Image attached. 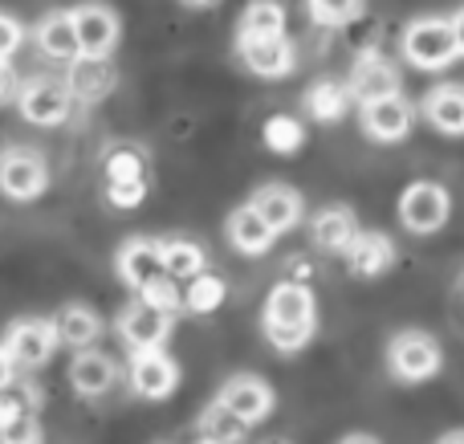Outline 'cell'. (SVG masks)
<instances>
[{"label":"cell","instance_id":"40","mask_svg":"<svg viewBox=\"0 0 464 444\" xmlns=\"http://www.w3.org/2000/svg\"><path fill=\"white\" fill-rule=\"evenodd\" d=\"M338 444H383L379 437H371V432H351V437H343Z\"/></svg>","mask_w":464,"mask_h":444},{"label":"cell","instance_id":"31","mask_svg":"<svg viewBox=\"0 0 464 444\" xmlns=\"http://www.w3.org/2000/svg\"><path fill=\"white\" fill-rule=\"evenodd\" d=\"M362 5L367 0H310V16H314V24L338 29V24H351L362 13Z\"/></svg>","mask_w":464,"mask_h":444},{"label":"cell","instance_id":"44","mask_svg":"<svg viewBox=\"0 0 464 444\" xmlns=\"http://www.w3.org/2000/svg\"><path fill=\"white\" fill-rule=\"evenodd\" d=\"M196 444H220V440H208V437H200V440H196Z\"/></svg>","mask_w":464,"mask_h":444},{"label":"cell","instance_id":"45","mask_svg":"<svg viewBox=\"0 0 464 444\" xmlns=\"http://www.w3.org/2000/svg\"><path fill=\"white\" fill-rule=\"evenodd\" d=\"M265 444H285V440H265Z\"/></svg>","mask_w":464,"mask_h":444},{"label":"cell","instance_id":"41","mask_svg":"<svg viewBox=\"0 0 464 444\" xmlns=\"http://www.w3.org/2000/svg\"><path fill=\"white\" fill-rule=\"evenodd\" d=\"M452 29H457V45H460V57H464V8L452 13Z\"/></svg>","mask_w":464,"mask_h":444},{"label":"cell","instance_id":"10","mask_svg":"<svg viewBox=\"0 0 464 444\" xmlns=\"http://www.w3.org/2000/svg\"><path fill=\"white\" fill-rule=\"evenodd\" d=\"M171 334V314L151 302H130L127 310L119 314V339L127 343L130 351H151V347H163Z\"/></svg>","mask_w":464,"mask_h":444},{"label":"cell","instance_id":"26","mask_svg":"<svg viewBox=\"0 0 464 444\" xmlns=\"http://www.w3.org/2000/svg\"><path fill=\"white\" fill-rule=\"evenodd\" d=\"M160 253H163V269L176 282H192L196 274H204V249L196 241L171 236V241H160Z\"/></svg>","mask_w":464,"mask_h":444},{"label":"cell","instance_id":"9","mask_svg":"<svg viewBox=\"0 0 464 444\" xmlns=\"http://www.w3.org/2000/svg\"><path fill=\"white\" fill-rule=\"evenodd\" d=\"M362 106V130L375 143H400V139L411 135V122H416V111L403 94H387L375 98V102H359Z\"/></svg>","mask_w":464,"mask_h":444},{"label":"cell","instance_id":"36","mask_svg":"<svg viewBox=\"0 0 464 444\" xmlns=\"http://www.w3.org/2000/svg\"><path fill=\"white\" fill-rule=\"evenodd\" d=\"M21 45H24V24L16 16L0 13V62H8Z\"/></svg>","mask_w":464,"mask_h":444},{"label":"cell","instance_id":"4","mask_svg":"<svg viewBox=\"0 0 464 444\" xmlns=\"http://www.w3.org/2000/svg\"><path fill=\"white\" fill-rule=\"evenodd\" d=\"M452 217V196L444 184H436V179H416V184L403 188L400 196V220L408 233L416 236H432L440 233L444 225H449Z\"/></svg>","mask_w":464,"mask_h":444},{"label":"cell","instance_id":"21","mask_svg":"<svg viewBox=\"0 0 464 444\" xmlns=\"http://www.w3.org/2000/svg\"><path fill=\"white\" fill-rule=\"evenodd\" d=\"M65 82H70L73 98H82V102H102L119 78H114L111 57H86L82 53L78 62H70V78Z\"/></svg>","mask_w":464,"mask_h":444},{"label":"cell","instance_id":"29","mask_svg":"<svg viewBox=\"0 0 464 444\" xmlns=\"http://www.w3.org/2000/svg\"><path fill=\"white\" fill-rule=\"evenodd\" d=\"M225 302V282L217 274H196L184 290V310L192 314H212V310Z\"/></svg>","mask_w":464,"mask_h":444},{"label":"cell","instance_id":"3","mask_svg":"<svg viewBox=\"0 0 464 444\" xmlns=\"http://www.w3.org/2000/svg\"><path fill=\"white\" fill-rule=\"evenodd\" d=\"M444 367L440 343L428 331H400L387 343V372L400 383H428Z\"/></svg>","mask_w":464,"mask_h":444},{"label":"cell","instance_id":"23","mask_svg":"<svg viewBox=\"0 0 464 444\" xmlns=\"http://www.w3.org/2000/svg\"><path fill=\"white\" fill-rule=\"evenodd\" d=\"M273 236H277V233L265 225L261 212H256L253 204H245V208H237L228 217V241H232V249L248 253V257H261V253H269Z\"/></svg>","mask_w":464,"mask_h":444},{"label":"cell","instance_id":"30","mask_svg":"<svg viewBox=\"0 0 464 444\" xmlns=\"http://www.w3.org/2000/svg\"><path fill=\"white\" fill-rule=\"evenodd\" d=\"M302 139H305L302 122L289 119V114H273V119L265 122V143H269V151H277V155L297 151V147H302Z\"/></svg>","mask_w":464,"mask_h":444},{"label":"cell","instance_id":"43","mask_svg":"<svg viewBox=\"0 0 464 444\" xmlns=\"http://www.w3.org/2000/svg\"><path fill=\"white\" fill-rule=\"evenodd\" d=\"M184 5H196V8H204V5H217V0H184Z\"/></svg>","mask_w":464,"mask_h":444},{"label":"cell","instance_id":"22","mask_svg":"<svg viewBox=\"0 0 464 444\" xmlns=\"http://www.w3.org/2000/svg\"><path fill=\"white\" fill-rule=\"evenodd\" d=\"M310 233H314V245H318V249L346 253L351 241L359 236V220H354V212L346 208V204H330V208H322L318 217H314Z\"/></svg>","mask_w":464,"mask_h":444},{"label":"cell","instance_id":"17","mask_svg":"<svg viewBox=\"0 0 464 444\" xmlns=\"http://www.w3.org/2000/svg\"><path fill=\"white\" fill-rule=\"evenodd\" d=\"M33 41H37V49L49 57V62H78L82 57V45H78V29H73V13H45L37 21V29H33Z\"/></svg>","mask_w":464,"mask_h":444},{"label":"cell","instance_id":"18","mask_svg":"<svg viewBox=\"0 0 464 444\" xmlns=\"http://www.w3.org/2000/svg\"><path fill=\"white\" fill-rule=\"evenodd\" d=\"M354 277H383L395 265V241L387 233H362L351 241V249L343 253Z\"/></svg>","mask_w":464,"mask_h":444},{"label":"cell","instance_id":"6","mask_svg":"<svg viewBox=\"0 0 464 444\" xmlns=\"http://www.w3.org/2000/svg\"><path fill=\"white\" fill-rule=\"evenodd\" d=\"M49 188V163L33 147H5L0 151V192L8 200H37Z\"/></svg>","mask_w":464,"mask_h":444},{"label":"cell","instance_id":"38","mask_svg":"<svg viewBox=\"0 0 464 444\" xmlns=\"http://www.w3.org/2000/svg\"><path fill=\"white\" fill-rule=\"evenodd\" d=\"M13 380H16V363H13V355L5 351V343H0V388H8Z\"/></svg>","mask_w":464,"mask_h":444},{"label":"cell","instance_id":"14","mask_svg":"<svg viewBox=\"0 0 464 444\" xmlns=\"http://www.w3.org/2000/svg\"><path fill=\"white\" fill-rule=\"evenodd\" d=\"M217 400L248 424H261L265 416L273 412V388L265 380H256V375H232L225 388H220Z\"/></svg>","mask_w":464,"mask_h":444},{"label":"cell","instance_id":"42","mask_svg":"<svg viewBox=\"0 0 464 444\" xmlns=\"http://www.w3.org/2000/svg\"><path fill=\"white\" fill-rule=\"evenodd\" d=\"M436 444H464V429H457V432H444V437L436 440Z\"/></svg>","mask_w":464,"mask_h":444},{"label":"cell","instance_id":"39","mask_svg":"<svg viewBox=\"0 0 464 444\" xmlns=\"http://www.w3.org/2000/svg\"><path fill=\"white\" fill-rule=\"evenodd\" d=\"M13 90H16L13 65H8V62H0V102H8V98H13Z\"/></svg>","mask_w":464,"mask_h":444},{"label":"cell","instance_id":"20","mask_svg":"<svg viewBox=\"0 0 464 444\" xmlns=\"http://www.w3.org/2000/svg\"><path fill=\"white\" fill-rule=\"evenodd\" d=\"M248 204L261 212V220L273 228V233H289V228L302 220V196H297L289 184H265V188H256Z\"/></svg>","mask_w":464,"mask_h":444},{"label":"cell","instance_id":"24","mask_svg":"<svg viewBox=\"0 0 464 444\" xmlns=\"http://www.w3.org/2000/svg\"><path fill=\"white\" fill-rule=\"evenodd\" d=\"M351 86L334 78H318L310 90H305V111L318 122H338L346 111H351Z\"/></svg>","mask_w":464,"mask_h":444},{"label":"cell","instance_id":"15","mask_svg":"<svg viewBox=\"0 0 464 444\" xmlns=\"http://www.w3.org/2000/svg\"><path fill=\"white\" fill-rule=\"evenodd\" d=\"M163 253H160V241H147V236H135L119 249V277L130 285L135 294H143L155 277H163Z\"/></svg>","mask_w":464,"mask_h":444},{"label":"cell","instance_id":"19","mask_svg":"<svg viewBox=\"0 0 464 444\" xmlns=\"http://www.w3.org/2000/svg\"><path fill=\"white\" fill-rule=\"evenodd\" d=\"M424 119L432 122L440 135H464V86L460 82H440L424 94L420 102Z\"/></svg>","mask_w":464,"mask_h":444},{"label":"cell","instance_id":"37","mask_svg":"<svg viewBox=\"0 0 464 444\" xmlns=\"http://www.w3.org/2000/svg\"><path fill=\"white\" fill-rule=\"evenodd\" d=\"M21 412H33L29 408V391H21V388H0V424L5 420H13V416H21Z\"/></svg>","mask_w":464,"mask_h":444},{"label":"cell","instance_id":"7","mask_svg":"<svg viewBox=\"0 0 464 444\" xmlns=\"http://www.w3.org/2000/svg\"><path fill=\"white\" fill-rule=\"evenodd\" d=\"M57 326L45 318H21V323L8 326L5 334V351L13 355L16 367H45L49 355L57 351Z\"/></svg>","mask_w":464,"mask_h":444},{"label":"cell","instance_id":"34","mask_svg":"<svg viewBox=\"0 0 464 444\" xmlns=\"http://www.w3.org/2000/svg\"><path fill=\"white\" fill-rule=\"evenodd\" d=\"M0 444H41V424L33 412H21L0 424Z\"/></svg>","mask_w":464,"mask_h":444},{"label":"cell","instance_id":"13","mask_svg":"<svg viewBox=\"0 0 464 444\" xmlns=\"http://www.w3.org/2000/svg\"><path fill=\"white\" fill-rule=\"evenodd\" d=\"M73 29H78V45L86 57H111V49L119 45V16L106 5H78Z\"/></svg>","mask_w":464,"mask_h":444},{"label":"cell","instance_id":"32","mask_svg":"<svg viewBox=\"0 0 464 444\" xmlns=\"http://www.w3.org/2000/svg\"><path fill=\"white\" fill-rule=\"evenodd\" d=\"M102 168H106V184H111V179H143L147 176L143 155H139L135 147H111Z\"/></svg>","mask_w":464,"mask_h":444},{"label":"cell","instance_id":"27","mask_svg":"<svg viewBox=\"0 0 464 444\" xmlns=\"http://www.w3.org/2000/svg\"><path fill=\"white\" fill-rule=\"evenodd\" d=\"M285 33V8L277 0H253L240 16L237 37H281Z\"/></svg>","mask_w":464,"mask_h":444},{"label":"cell","instance_id":"2","mask_svg":"<svg viewBox=\"0 0 464 444\" xmlns=\"http://www.w3.org/2000/svg\"><path fill=\"white\" fill-rule=\"evenodd\" d=\"M400 49L408 57V65H416V70H428V73L449 70L460 57L452 16H416V21H408Z\"/></svg>","mask_w":464,"mask_h":444},{"label":"cell","instance_id":"12","mask_svg":"<svg viewBox=\"0 0 464 444\" xmlns=\"http://www.w3.org/2000/svg\"><path fill=\"white\" fill-rule=\"evenodd\" d=\"M351 94L354 102H375V98H387V94H400V70H395L392 57L383 53H359V62L351 65Z\"/></svg>","mask_w":464,"mask_h":444},{"label":"cell","instance_id":"35","mask_svg":"<svg viewBox=\"0 0 464 444\" xmlns=\"http://www.w3.org/2000/svg\"><path fill=\"white\" fill-rule=\"evenodd\" d=\"M106 196H111L114 208H139L147 196V176L143 179H111V184H106Z\"/></svg>","mask_w":464,"mask_h":444},{"label":"cell","instance_id":"8","mask_svg":"<svg viewBox=\"0 0 464 444\" xmlns=\"http://www.w3.org/2000/svg\"><path fill=\"white\" fill-rule=\"evenodd\" d=\"M130 388L143 400L171 396V391L179 388V363L163 347L135 351V359H130Z\"/></svg>","mask_w":464,"mask_h":444},{"label":"cell","instance_id":"1","mask_svg":"<svg viewBox=\"0 0 464 444\" xmlns=\"http://www.w3.org/2000/svg\"><path fill=\"white\" fill-rule=\"evenodd\" d=\"M314 323H318V310H314V294L302 282H281L273 285V294L265 298V339L277 351L294 355L305 343L314 339Z\"/></svg>","mask_w":464,"mask_h":444},{"label":"cell","instance_id":"11","mask_svg":"<svg viewBox=\"0 0 464 444\" xmlns=\"http://www.w3.org/2000/svg\"><path fill=\"white\" fill-rule=\"evenodd\" d=\"M237 49L245 70L256 73V78H285L297 65V53L285 33L281 37H237Z\"/></svg>","mask_w":464,"mask_h":444},{"label":"cell","instance_id":"5","mask_svg":"<svg viewBox=\"0 0 464 444\" xmlns=\"http://www.w3.org/2000/svg\"><path fill=\"white\" fill-rule=\"evenodd\" d=\"M70 106H73L70 82L49 78V73L29 78L21 86V94H16V111H21V119L33 122V127H62V122L70 119Z\"/></svg>","mask_w":464,"mask_h":444},{"label":"cell","instance_id":"28","mask_svg":"<svg viewBox=\"0 0 464 444\" xmlns=\"http://www.w3.org/2000/svg\"><path fill=\"white\" fill-rule=\"evenodd\" d=\"M248 429H253V424L240 420V416L232 412V408L220 404V400L204 408V416H200V437L220 440V444H240V440L248 437Z\"/></svg>","mask_w":464,"mask_h":444},{"label":"cell","instance_id":"16","mask_svg":"<svg viewBox=\"0 0 464 444\" xmlns=\"http://www.w3.org/2000/svg\"><path fill=\"white\" fill-rule=\"evenodd\" d=\"M70 383H73V391L86 396V400L106 396V391L119 383V367H114V359L102 355V351L82 347L78 355H73V363H70Z\"/></svg>","mask_w":464,"mask_h":444},{"label":"cell","instance_id":"25","mask_svg":"<svg viewBox=\"0 0 464 444\" xmlns=\"http://www.w3.org/2000/svg\"><path fill=\"white\" fill-rule=\"evenodd\" d=\"M53 326H57V339L65 343V347H90V343L98 339V331H102V323H98V314L94 310H86V306H65L62 314L53 318Z\"/></svg>","mask_w":464,"mask_h":444},{"label":"cell","instance_id":"33","mask_svg":"<svg viewBox=\"0 0 464 444\" xmlns=\"http://www.w3.org/2000/svg\"><path fill=\"white\" fill-rule=\"evenodd\" d=\"M143 302H151V306H160V310H168V314H176V310H184V294H179V285H176V277L171 274H163V277H155L151 285H147L143 294H139Z\"/></svg>","mask_w":464,"mask_h":444}]
</instances>
